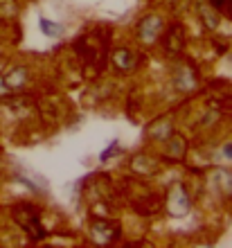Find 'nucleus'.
<instances>
[{
  "label": "nucleus",
  "mask_w": 232,
  "mask_h": 248,
  "mask_svg": "<svg viewBox=\"0 0 232 248\" xmlns=\"http://www.w3.org/2000/svg\"><path fill=\"white\" fill-rule=\"evenodd\" d=\"M117 149V142H113V144H110V147H108V149H106V151H102V160H108V156H110V154H113V151H115Z\"/></svg>",
  "instance_id": "1a4fd4ad"
},
{
  "label": "nucleus",
  "mask_w": 232,
  "mask_h": 248,
  "mask_svg": "<svg viewBox=\"0 0 232 248\" xmlns=\"http://www.w3.org/2000/svg\"><path fill=\"white\" fill-rule=\"evenodd\" d=\"M160 30H162L160 16H147V18H142L140 25H138V36H140L144 43H154V41L158 39Z\"/></svg>",
  "instance_id": "f257e3e1"
},
{
  "label": "nucleus",
  "mask_w": 232,
  "mask_h": 248,
  "mask_svg": "<svg viewBox=\"0 0 232 248\" xmlns=\"http://www.w3.org/2000/svg\"><path fill=\"white\" fill-rule=\"evenodd\" d=\"M25 79H27L25 68H16V70H12L7 77H2V86H5V91L23 88V86H25Z\"/></svg>",
  "instance_id": "7ed1b4c3"
},
{
  "label": "nucleus",
  "mask_w": 232,
  "mask_h": 248,
  "mask_svg": "<svg viewBox=\"0 0 232 248\" xmlns=\"http://www.w3.org/2000/svg\"><path fill=\"white\" fill-rule=\"evenodd\" d=\"M217 9H221L223 14H228V16H232V0H210Z\"/></svg>",
  "instance_id": "6e6552de"
},
{
  "label": "nucleus",
  "mask_w": 232,
  "mask_h": 248,
  "mask_svg": "<svg viewBox=\"0 0 232 248\" xmlns=\"http://www.w3.org/2000/svg\"><path fill=\"white\" fill-rule=\"evenodd\" d=\"M39 25H41V30H43V34L52 36V39H59V36L63 34V27L59 25V23H52V20H47V18H41Z\"/></svg>",
  "instance_id": "39448f33"
},
{
  "label": "nucleus",
  "mask_w": 232,
  "mask_h": 248,
  "mask_svg": "<svg viewBox=\"0 0 232 248\" xmlns=\"http://www.w3.org/2000/svg\"><path fill=\"white\" fill-rule=\"evenodd\" d=\"M115 65L117 68H124V70H131V68H133V61H131L129 50H120V52L115 54Z\"/></svg>",
  "instance_id": "423d86ee"
},
{
  "label": "nucleus",
  "mask_w": 232,
  "mask_h": 248,
  "mask_svg": "<svg viewBox=\"0 0 232 248\" xmlns=\"http://www.w3.org/2000/svg\"><path fill=\"white\" fill-rule=\"evenodd\" d=\"M187 210H189V201H187L185 192H183V187H176L174 194H171V215H185Z\"/></svg>",
  "instance_id": "20e7f679"
},
{
  "label": "nucleus",
  "mask_w": 232,
  "mask_h": 248,
  "mask_svg": "<svg viewBox=\"0 0 232 248\" xmlns=\"http://www.w3.org/2000/svg\"><path fill=\"white\" fill-rule=\"evenodd\" d=\"M217 181L223 183V194H232V174H228V171H217Z\"/></svg>",
  "instance_id": "0eeeda50"
},
{
  "label": "nucleus",
  "mask_w": 232,
  "mask_h": 248,
  "mask_svg": "<svg viewBox=\"0 0 232 248\" xmlns=\"http://www.w3.org/2000/svg\"><path fill=\"white\" fill-rule=\"evenodd\" d=\"M223 156H226L228 160H232V142H228L226 147H223Z\"/></svg>",
  "instance_id": "9d476101"
},
{
  "label": "nucleus",
  "mask_w": 232,
  "mask_h": 248,
  "mask_svg": "<svg viewBox=\"0 0 232 248\" xmlns=\"http://www.w3.org/2000/svg\"><path fill=\"white\" fill-rule=\"evenodd\" d=\"M174 84L181 88V91H192V88H196V79H194L192 70L187 68V65H183V68H178L174 75Z\"/></svg>",
  "instance_id": "f03ea898"
}]
</instances>
